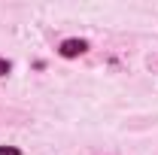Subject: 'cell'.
I'll return each mask as SVG.
<instances>
[{"mask_svg":"<svg viewBox=\"0 0 158 155\" xmlns=\"http://www.w3.org/2000/svg\"><path fill=\"white\" fill-rule=\"evenodd\" d=\"M85 49H88L85 40H64V43H61V55H64V58H76Z\"/></svg>","mask_w":158,"mask_h":155,"instance_id":"obj_1","label":"cell"},{"mask_svg":"<svg viewBox=\"0 0 158 155\" xmlns=\"http://www.w3.org/2000/svg\"><path fill=\"white\" fill-rule=\"evenodd\" d=\"M0 155H19V149H12V146H0Z\"/></svg>","mask_w":158,"mask_h":155,"instance_id":"obj_2","label":"cell"},{"mask_svg":"<svg viewBox=\"0 0 158 155\" xmlns=\"http://www.w3.org/2000/svg\"><path fill=\"white\" fill-rule=\"evenodd\" d=\"M6 73H9V61L0 58V76H6Z\"/></svg>","mask_w":158,"mask_h":155,"instance_id":"obj_3","label":"cell"}]
</instances>
